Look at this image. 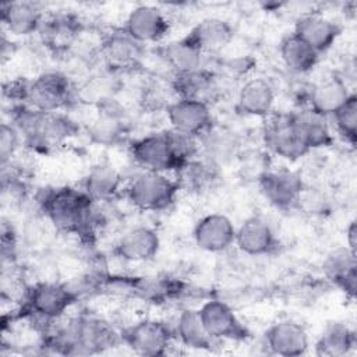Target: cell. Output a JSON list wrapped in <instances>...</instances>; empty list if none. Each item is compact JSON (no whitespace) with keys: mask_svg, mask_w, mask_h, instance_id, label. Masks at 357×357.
<instances>
[{"mask_svg":"<svg viewBox=\"0 0 357 357\" xmlns=\"http://www.w3.org/2000/svg\"><path fill=\"white\" fill-rule=\"evenodd\" d=\"M40 209L59 230L89 237L98 223L95 201L84 191L73 187L46 190L40 199Z\"/></svg>","mask_w":357,"mask_h":357,"instance_id":"6da1fadb","label":"cell"},{"mask_svg":"<svg viewBox=\"0 0 357 357\" xmlns=\"http://www.w3.org/2000/svg\"><path fill=\"white\" fill-rule=\"evenodd\" d=\"M180 191L176 178L166 173L144 170L137 174L126 188L128 201L141 211L158 212L167 209Z\"/></svg>","mask_w":357,"mask_h":357,"instance_id":"7a4b0ae2","label":"cell"},{"mask_svg":"<svg viewBox=\"0 0 357 357\" xmlns=\"http://www.w3.org/2000/svg\"><path fill=\"white\" fill-rule=\"evenodd\" d=\"M77 298V294L66 284L40 282L25 291L24 310L32 318L53 324L66 314Z\"/></svg>","mask_w":357,"mask_h":357,"instance_id":"3957f363","label":"cell"},{"mask_svg":"<svg viewBox=\"0 0 357 357\" xmlns=\"http://www.w3.org/2000/svg\"><path fill=\"white\" fill-rule=\"evenodd\" d=\"M73 86L68 77L60 71H46L26 82L24 100L39 112H59L73 99Z\"/></svg>","mask_w":357,"mask_h":357,"instance_id":"277c9868","label":"cell"},{"mask_svg":"<svg viewBox=\"0 0 357 357\" xmlns=\"http://www.w3.org/2000/svg\"><path fill=\"white\" fill-rule=\"evenodd\" d=\"M262 138L271 153L290 162L298 160L310 152L296 130L291 113L269 114Z\"/></svg>","mask_w":357,"mask_h":357,"instance_id":"5b68a950","label":"cell"},{"mask_svg":"<svg viewBox=\"0 0 357 357\" xmlns=\"http://www.w3.org/2000/svg\"><path fill=\"white\" fill-rule=\"evenodd\" d=\"M173 331L162 321L142 319L121 332V342L135 354L156 357L167 353Z\"/></svg>","mask_w":357,"mask_h":357,"instance_id":"8992f818","label":"cell"},{"mask_svg":"<svg viewBox=\"0 0 357 357\" xmlns=\"http://www.w3.org/2000/svg\"><path fill=\"white\" fill-rule=\"evenodd\" d=\"M265 199L275 208L290 211L298 208L304 192V183L298 172L278 169L266 172L257 183Z\"/></svg>","mask_w":357,"mask_h":357,"instance_id":"52a82bcc","label":"cell"},{"mask_svg":"<svg viewBox=\"0 0 357 357\" xmlns=\"http://www.w3.org/2000/svg\"><path fill=\"white\" fill-rule=\"evenodd\" d=\"M130 153L144 170L169 173L177 172L183 163L174 156L169 142L162 132L149 134L131 142Z\"/></svg>","mask_w":357,"mask_h":357,"instance_id":"ba28073f","label":"cell"},{"mask_svg":"<svg viewBox=\"0 0 357 357\" xmlns=\"http://www.w3.org/2000/svg\"><path fill=\"white\" fill-rule=\"evenodd\" d=\"M144 54V45L131 38L124 29L107 33L100 43V56L109 73H121L138 67Z\"/></svg>","mask_w":357,"mask_h":357,"instance_id":"9c48e42d","label":"cell"},{"mask_svg":"<svg viewBox=\"0 0 357 357\" xmlns=\"http://www.w3.org/2000/svg\"><path fill=\"white\" fill-rule=\"evenodd\" d=\"M198 312L206 333L213 340H244L250 336L248 329L240 322L234 311L223 301H206Z\"/></svg>","mask_w":357,"mask_h":357,"instance_id":"30bf717a","label":"cell"},{"mask_svg":"<svg viewBox=\"0 0 357 357\" xmlns=\"http://www.w3.org/2000/svg\"><path fill=\"white\" fill-rule=\"evenodd\" d=\"M96 106L98 116L88 127L91 141L106 146L117 144L127 132V113L113 98H109Z\"/></svg>","mask_w":357,"mask_h":357,"instance_id":"8fae6325","label":"cell"},{"mask_svg":"<svg viewBox=\"0 0 357 357\" xmlns=\"http://www.w3.org/2000/svg\"><path fill=\"white\" fill-rule=\"evenodd\" d=\"M123 29L139 43H155L162 40L170 24L165 13L151 4H142L130 11Z\"/></svg>","mask_w":357,"mask_h":357,"instance_id":"7c38bea8","label":"cell"},{"mask_svg":"<svg viewBox=\"0 0 357 357\" xmlns=\"http://www.w3.org/2000/svg\"><path fill=\"white\" fill-rule=\"evenodd\" d=\"M170 128L201 137L212 124V114L209 105L192 99H176L166 109Z\"/></svg>","mask_w":357,"mask_h":357,"instance_id":"4fadbf2b","label":"cell"},{"mask_svg":"<svg viewBox=\"0 0 357 357\" xmlns=\"http://www.w3.org/2000/svg\"><path fill=\"white\" fill-rule=\"evenodd\" d=\"M265 343L272 354L297 357L308 351L310 339L303 325L294 321H279L265 332Z\"/></svg>","mask_w":357,"mask_h":357,"instance_id":"5bb4252c","label":"cell"},{"mask_svg":"<svg viewBox=\"0 0 357 357\" xmlns=\"http://www.w3.org/2000/svg\"><path fill=\"white\" fill-rule=\"evenodd\" d=\"M236 227L222 213H211L201 218L194 227L195 244L208 252H220L233 245Z\"/></svg>","mask_w":357,"mask_h":357,"instance_id":"9a60e30c","label":"cell"},{"mask_svg":"<svg viewBox=\"0 0 357 357\" xmlns=\"http://www.w3.org/2000/svg\"><path fill=\"white\" fill-rule=\"evenodd\" d=\"M234 244L240 251L252 257L268 255L278 248V240L271 225L258 216L245 219L236 229Z\"/></svg>","mask_w":357,"mask_h":357,"instance_id":"2e32d148","label":"cell"},{"mask_svg":"<svg viewBox=\"0 0 357 357\" xmlns=\"http://www.w3.org/2000/svg\"><path fill=\"white\" fill-rule=\"evenodd\" d=\"M159 248L160 238L156 230L148 226H137L119 238L114 252L127 262H145L155 258Z\"/></svg>","mask_w":357,"mask_h":357,"instance_id":"e0dca14e","label":"cell"},{"mask_svg":"<svg viewBox=\"0 0 357 357\" xmlns=\"http://www.w3.org/2000/svg\"><path fill=\"white\" fill-rule=\"evenodd\" d=\"M43 43L54 53H67L82 32L81 21L73 14H56L43 20L40 26Z\"/></svg>","mask_w":357,"mask_h":357,"instance_id":"ac0fdd59","label":"cell"},{"mask_svg":"<svg viewBox=\"0 0 357 357\" xmlns=\"http://www.w3.org/2000/svg\"><path fill=\"white\" fill-rule=\"evenodd\" d=\"M342 28L321 14H304L294 26V35L301 38L319 54L326 52L340 35Z\"/></svg>","mask_w":357,"mask_h":357,"instance_id":"d6986e66","label":"cell"},{"mask_svg":"<svg viewBox=\"0 0 357 357\" xmlns=\"http://www.w3.org/2000/svg\"><path fill=\"white\" fill-rule=\"evenodd\" d=\"M324 272L326 278L333 282L347 297H356L357 287V259L356 251L349 247H339L333 250L324 262Z\"/></svg>","mask_w":357,"mask_h":357,"instance_id":"ffe728a7","label":"cell"},{"mask_svg":"<svg viewBox=\"0 0 357 357\" xmlns=\"http://www.w3.org/2000/svg\"><path fill=\"white\" fill-rule=\"evenodd\" d=\"M201 145V156L216 165L218 167H223L225 165L231 163L240 155V144L234 132L222 128V127H211L205 134L199 137Z\"/></svg>","mask_w":357,"mask_h":357,"instance_id":"44dd1931","label":"cell"},{"mask_svg":"<svg viewBox=\"0 0 357 357\" xmlns=\"http://www.w3.org/2000/svg\"><path fill=\"white\" fill-rule=\"evenodd\" d=\"M0 18L10 33L22 36L39 31L45 20L40 7L32 1L3 3Z\"/></svg>","mask_w":357,"mask_h":357,"instance_id":"7402d4cb","label":"cell"},{"mask_svg":"<svg viewBox=\"0 0 357 357\" xmlns=\"http://www.w3.org/2000/svg\"><path fill=\"white\" fill-rule=\"evenodd\" d=\"M275 103V89L264 78L248 79L237 96V110L247 116L268 117Z\"/></svg>","mask_w":357,"mask_h":357,"instance_id":"603a6c76","label":"cell"},{"mask_svg":"<svg viewBox=\"0 0 357 357\" xmlns=\"http://www.w3.org/2000/svg\"><path fill=\"white\" fill-rule=\"evenodd\" d=\"M219 173L220 167L199 156L185 162L176 172V181L178 183L180 190L201 194L212 190L218 184L220 177Z\"/></svg>","mask_w":357,"mask_h":357,"instance_id":"cb8c5ba5","label":"cell"},{"mask_svg":"<svg viewBox=\"0 0 357 357\" xmlns=\"http://www.w3.org/2000/svg\"><path fill=\"white\" fill-rule=\"evenodd\" d=\"M233 26L222 18L209 17L199 21L188 33L187 38L201 49L202 53H216L225 49L233 39Z\"/></svg>","mask_w":357,"mask_h":357,"instance_id":"d4e9b609","label":"cell"},{"mask_svg":"<svg viewBox=\"0 0 357 357\" xmlns=\"http://www.w3.org/2000/svg\"><path fill=\"white\" fill-rule=\"evenodd\" d=\"M169 82L177 99L201 100L208 105L216 91L213 75L205 68L187 73H173Z\"/></svg>","mask_w":357,"mask_h":357,"instance_id":"484cf974","label":"cell"},{"mask_svg":"<svg viewBox=\"0 0 357 357\" xmlns=\"http://www.w3.org/2000/svg\"><path fill=\"white\" fill-rule=\"evenodd\" d=\"M296 130L308 151L332 145L333 137L328 124V117L311 110L310 107L291 113Z\"/></svg>","mask_w":357,"mask_h":357,"instance_id":"4316f807","label":"cell"},{"mask_svg":"<svg viewBox=\"0 0 357 357\" xmlns=\"http://www.w3.org/2000/svg\"><path fill=\"white\" fill-rule=\"evenodd\" d=\"M347 84L337 77H332L311 88L308 93V107L325 117L332 116L350 96Z\"/></svg>","mask_w":357,"mask_h":357,"instance_id":"83f0119b","label":"cell"},{"mask_svg":"<svg viewBox=\"0 0 357 357\" xmlns=\"http://www.w3.org/2000/svg\"><path fill=\"white\" fill-rule=\"evenodd\" d=\"M121 174L110 165L93 166L84 178L82 190L95 201H110L121 187Z\"/></svg>","mask_w":357,"mask_h":357,"instance_id":"f1b7e54d","label":"cell"},{"mask_svg":"<svg viewBox=\"0 0 357 357\" xmlns=\"http://www.w3.org/2000/svg\"><path fill=\"white\" fill-rule=\"evenodd\" d=\"M160 57L173 73H187L202 68L204 53L185 35L181 39L165 45L160 49Z\"/></svg>","mask_w":357,"mask_h":357,"instance_id":"f546056e","label":"cell"},{"mask_svg":"<svg viewBox=\"0 0 357 357\" xmlns=\"http://www.w3.org/2000/svg\"><path fill=\"white\" fill-rule=\"evenodd\" d=\"M280 57L290 71L296 74H305L317 66L319 53L301 38L290 33L280 43Z\"/></svg>","mask_w":357,"mask_h":357,"instance_id":"4dcf8cb0","label":"cell"},{"mask_svg":"<svg viewBox=\"0 0 357 357\" xmlns=\"http://www.w3.org/2000/svg\"><path fill=\"white\" fill-rule=\"evenodd\" d=\"M356 347V333L344 324L335 322L326 326L315 343V353L322 357H342Z\"/></svg>","mask_w":357,"mask_h":357,"instance_id":"1f68e13d","label":"cell"},{"mask_svg":"<svg viewBox=\"0 0 357 357\" xmlns=\"http://www.w3.org/2000/svg\"><path fill=\"white\" fill-rule=\"evenodd\" d=\"M174 335L178 340L192 349H211L213 339L206 333L198 310L187 308L180 312L177 317Z\"/></svg>","mask_w":357,"mask_h":357,"instance_id":"d6a6232c","label":"cell"},{"mask_svg":"<svg viewBox=\"0 0 357 357\" xmlns=\"http://www.w3.org/2000/svg\"><path fill=\"white\" fill-rule=\"evenodd\" d=\"M337 134L351 146L357 141V95L350 93L347 100L332 114Z\"/></svg>","mask_w":357,"mask_h":357,"instance_id":"836d02e7","label":"cell"},{"mask_svg":"<svg viewBox=\"0 0 357 357\" xmlns=\"http://www.w3.org/2000/svg\"><path fill=\"white\" fill-rule=\"evenodd\" d=\"M170 149L173 151L174 156L184 165L185 162L197 158L201 151L199 138L191 134H185L177 131L174 128H167L163 131Z\"/></svg>","mask_w":357,"mask_h":357,"instance_id":"e575fe53","label":"cell"},{"mask_svg":"<svg viewBox=\"0 0 357 357\" xmlns=\"http://www.w3.org/2000/svg\"><path fill=\"white\" fill-rule=\"evenodd\" d=\"M271 170L269 153L262 151H250L240 156V176L245 181L258 183L259 178Z\"/></svg>","mask_w":357,"mask_h":357,"instance_id":"d590c367","label":"cell"},{"mask_svg":"<svg viewBox=\"0 0 357 357\" xmlns=\"http://www.w3.org/2000/svg\"><path fill=\"white\" fill-rule=\"evenodd\" d=\"M169 93H173L170 82L167 85H163L160 82H151L146 88H144L142 92V105L148 110H159V109H167L169 105L173 102L169 96ZM176 96V95H174ZM176 100V99H174Z\"/></svg>","mask_w":357,"mask_h":357,"instance_id":"8d00e7d4","label":"cell"},{"mask_svg":"<svg viewBox=\"0 0 357 357\" xmlns=\"http://www.w3.org/2000/svg\"><path fill=\"white\" fill-rule=\"evenodd\" d=\"M20 146V131L14 124L3 123L0 127V160L1 167L11 162Z\"/></svg>","mask_w":357,"mask_h":357,"instance_id":"74e56055","label":"cell"},{"mask_svg":"<svg viewBox=\"0 0 357 357\" xmlns=\"http://www.w3.org/2000/svg\"><path fill=\"white\" fill-rule=\"evenodd\" d=\"M17 237L11 226L3 223L1 226V257L3 261H11L15 255Z\"/></svg>","mask_w":357,"mask_h":357,"instance_id":"f35d334b","label":"cell"},{"mask_svg":"<svg viewBox=\"0 0 357 357\" xmlns=\"http://www.w3.org/2000/svg\"><path fill=\"white\" fill-rule=\"evenodd\" d=\"M356 240H357V227H356V220H351L346 229V241L350 250L356 251Z\"/></svg>","mask_w":357,"mask_h":357,"instance_id":"ab89813d","label":"cell"}]
</instances>
